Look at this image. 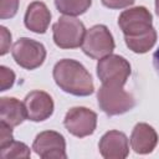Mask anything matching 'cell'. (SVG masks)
<instances>
[{
  "instance_id": "cell-4",
  "label": "cell",
  "mask_w": 159,
  "mask_h": 159,
  "mask_svg": "<svg viewBox=\"0 0 159 159\" xmlns=\"http://www.w3.org/2000/svg\"><path fill=\"white\" fill-rule=\"evenodd\" d=\"M53 41L61 48H76L82 46L86 29L81 20L65 15L52 26Z\"/></svg>"
},
{
  "instance_id": "cell-23",
  "label": "cell",
  "mask_w": 159,
  "mask_h": 159,
  "mask_svg": "<svg viewBox=\"0 0 159 159\" xmlns=\"http://www.w3.org/2000/svg\"><path fill=\"white\" fill-rule=\"evenodd\" d=\"M155 11H157V15L159 16V0H155Z\"/></svg>"
},
{
  "instance_id": "cell-9",
  "label": "cell",
  "mask_w": 159,
  "mask_h": 159,
  "mask_svg": "<svg viewBox=\"0 0 159 159\" xmlns=\"http://www.w3.org/2000/svg\"><path fill=\"white\" fill-rule=\"evenodd\" d=\"M34 152L43 159H66V142L65 138L55 130H45L36 135Z\"/></svg>"
},
{
  "instance_id": "cell-21",
  "label": "cell",
  "mask_w": 159,
  "mask_h": 159,
  "mask_svg": "<svg viewBox=\"0 0 159 159\" xmlns=\"http://www.w3.org/2000/svg\"><path fill=\"white\" fill-rule=\"evenodd\" d=\"M135 0H102V4L109 9H123L132 5Z\"/></svg>"
},
{
  "instance_id": "cell-10",
  "label": "cell",
  "mask_w": 159,
  "mask_h": 159,
  "mask_svg": "<svg viewBox=\"0 0 159 159\" xmlns=\"http://www.w3.org/2000/svg\"><path fill=\"white\" fill-rule=\"evenodd\" d=\"M27 118L32 122H42L53 112V101L51 96L43 91L30 92L24 101Z\"/></svg>"
},
{
  "instance_id": "cell-17",
  "label": "cell",
  "mask_w": 159,
  "mask_h": 159,
  "mask_svg": "<svg viewBox=\"0 0 159 159\" xmlns=\"http://www.w3.org/2000/svg\"><path fill=\"white\" fill-rule=\"evenodd\" d=\"M19 9V0H0V17H14Z\"/></svg>"
},
{
  "instance_id": "cell-12",
  "label": "cell",
  "mask_w": 159,
  "mask_h": 159,
  "mask_svg": "<svg viewBox=\"0 0 159 159\" xmlns=\"http://www.w3.org/2000/svg\"><path fill=\"white\" fill-rule=\"evenodd\" d=\"M157 143H158V134L153 127H150L147 123L135 124L130 135V145L135 153L148 154L153 152Z\"/></svg>"
},
{
  "instance_id": "cell-8",
  "label": "cell",
  "mask_w": 159,
  "mask_h": 159,
  "mask_svg": "<svg viewBox=\"0 0 159 159\" xmlns=\"http://www.w3.org/2000/svg\"><path fill=\"white\" fill-rule=\"evenodd\" d=\"M63 124L72 135L83 138L94 132L97 125V114L84 107H73L66 113Z\"/></svg>"
},
{
  "instance_id": "cell-18",
  "label": "cell",
  "mask_w": 159,
  "mask_h": 159,
  "mask_svg": "<svg viewBox=\"0 0 159 159\" xmlns=\"http://www.w3.org/2000/svg\"><path fill=\"white\" fill-rule=\"evenodd\" d=\"M15 82V73L5 66L0 67V91H6Z\"/></svg>"
},
{
  "instance_id": "cell-7",
  "label": "cell",
  "mask_w": 159,
  "mask_h": 159,
  "mask_svg": "<svg viewBox=\"0 0 159 159\" xmlns=\"http://www.w3.org/2000/svg\"><path fill=\"white\" fill-rule=\"evenodd\" d=\"M11 53L15 62L26 70H35L40 67L46 57L45 46L41 42L27 37L19 39L11 48Z\"/></svg>"
},
{
  "instance_id": "cell-20",
  "label": "cell",
  "mask_w": 159,
  "mask_h": 159,
  "mask_svg": "<svg viewBox=\"0 0 159 159\" xmlns=\"http://www.w3.org/2000/svg\"><path fill=\"white\" fill-rule=\"evenodd\" d=\"M0 37H1V48H0V55H5L10 50V43H11V34L6 30V27L1 26L0 27Z\"/></svg>"
},
{
  "instance_id": "cell-14",
  "label": "cell",
  "mask_w": 159,
  "mask_h": 159,
  "mask_svg": "<svg viewBox=\"0 0 159 159\" xmlns=\"http://www.w3.org/2000/svg\"><path fill=\"white\" fill-rule=\"evenodd\" d=\"M27 118L25 104L12 97H2L0 99V119L10 127L21 124Z\"/></svg>"
},
{
  "instance_id": "cell-3",
  "label": "cell",
  "mask_w": 159,
  "mask_h": 159,
  "mask_svg": "<svg viewBox=\"0 0 159 159\" xmlns=\"http://www.w3.org/2000/svg\"><path fill=\"white\" fill-rule=\"evenodd\" d=\"M99 108L108 116H118L130 111L135 106L133 96L123 89V86L102 84L97 92Z\"/></svg>"
},
{
  "instance_id": "cell-2",
  "label": "cell",
  "mask_w": 159,
  "mask_h": 159,
  "mask_svg": "<svg viewBox=\"0 0 159 159\" xmlns=\"http://www.w3.org/2000/svg\"><path fill=\"white\" fill-rule=\"evenodd\" d=\"M53 80L65 92L73 96H89L94 91L89 72L75 60H61L53 67Z\"/></svg>"
},
{
  "instance_id": "cell-15",
  "label": "cell",
  "mask_w": 159,
  "mask_h": 159,
  "mask_svg": "<svg viewBox=\"0 0 159 159\" xmlns=\"http://www.w3.org/2000/svg\"><path fill=\"white\" fill-rule=\"evenodd\" d=\"M92 4V0H55L57 10L65 15L77 16L84 14Z\"/></svg>"
},
{
  "instance_id": "cell-22",
  "label": "cell",
  "mask_w": 159,
  "mask_h": 159,
  "mask_svg": "<svg viewBox=\"0 0 159 159\" xmlns=\"http://www.w3.org/2000/svg\"><path fill=\"white\" fill-rule=\"evenodd\" d=\"M153 63H154V67H155V70H157V72L159 75V47L153 55Z\"/></svg>"
},
{
  "instance_id": "cell-11",
  "label": "cell",
  "mask_w": 159,
  "mask_h": 159,
  "mask_svg": "<svg viewBox=\"0 0 159 159\" xmlns=\"http://www.w3.org/2000/svg\"><path fill=\"white\" fill-rule=\"evenodd\" d=\"M99 153L106 159H124L129 153L128 138L119 130L107 132L99 140Z\"/></svg>"
},
{
  "instance_id": "cell-13",
  "label": "cell",
  "mask_w": 159,
  "mask_h": 159,
  "mask_svg": "<svg viewBox=\"0 0 159 159\" xmlns=\"http://www.w3.org/2000/svg\"><path fill=\"white\" fill-rule=\"evenodd\" d=\"M51 20V12L41 1H34L27 6L25 26L36 34H45Z\"/></svg>"
},
{
  "instance_id": "cell-16",
  "label": "cell",
  "mask_w": 159,
  "mask_h": 159,
  "mask_svg": "<svg viewBox=\"0 0 159 159\" xmlns=\"http://www.w3.org/2000/svg\"><path fill=\"white\" fill-rule=\"evenodd\" d=\"M1 159H17V158H30V149L26 144L21 142H12L7 147L0 149Z\"/></svg>"
},
{
  "instance_id": "cell-6",
  "label": "cell",
  "mask_w": 159,
  "mask_h": 159,
  "mask_svg": "<svg viewBox=\"0 0 159 159\" xmlns=\"http://www.w3.org/2000/svg\"><path fill=\"white\" fill-rule=\"evenodd\" d=\"M114 50V40L109 30L104 25H94L86 31L82 51L94 60H101L112 53Z\"/></svg>"
},
{
  "instance_id": "cell-1",
  "label": "cell",
  "mask_w": 159,
  "mask_h": 159,
  "mask_svg": "<svg viewBox=\"0 0 159 159\" xmlns=\"http://www.w3.org/2000/svg\"><path fill=\"white\" fill-rule=\"evenodd\" d=\"M152 14L144 6L123 11L118 25L124 34L125 45L135 53L148 52L157 41V32L152 25Z\"/></svg>"
},
{
  "instance_id": "cell-19",
  "label": "cell",
  "mask_w": 159,
  "mask_h": 159,
  "mask_svg": "<svg viewBox=\"0 0 159 159\" xmlns=\"http://www.w3.org/2000/svg\"><path fill=\"white\" fill-rule=\"evenodd\" d=\"M12 127L7 125L4 122H0V149L7 147L9 144H11L14 142L12 138Z\"/></svg>"
},
{
  "instance_id": "cell-5",
  "label": "cell",
  "mask_w": 159,
  "mask_h": 159,
  "mask_svg": "<svg viewBox=\"0 0 159 159\" xmlns=\"http://www.w3.org/2000/svg\"><path fill=\"white\" fill-rule=\"evenodd\" d=\"M129 75L130 65L119 55H108L97 63V76L102 84L124 86Z\"/></svg>"
}]
</instances>
